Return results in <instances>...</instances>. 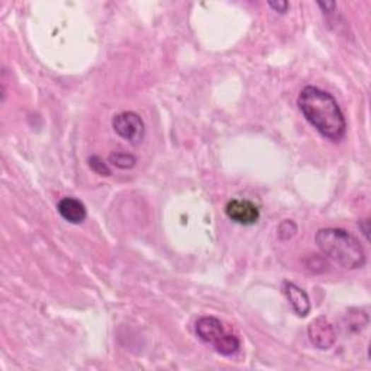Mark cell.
<instances>
[{
	"label": "cell",
	"mask_w": 371,
	"mask_h": 371,
	"mask_svg": "<svg viewBox=\"0 0 371 371\" xmlns=\"http://www.w3.org/2000/svg\"><path fill=\"white\" fill-rule=\"evenodd\" d=\"M298 106L306 121L324 138L338 142L346 136V117L331 93L317 86H306L299 93Z\"/></svg>",
	"instance_id": "cell-1"
},
{
	"label": "cell",
	"mask_w": 371,
	"mask_h": 371,
	"mask_svg": "<svg viewBox=\"0 0 371 371\" xmlns=\"http://www.w3.org/2000/svg\"><path fill=\"white\" fill-rule=\"evenodd\" d=\"M315 242L322 254L342 269H361L367 261L360 241L341 228H322L315 235Z\"/></svg>",
	"instance_id": "cell-2"
},
{
	"label": "cell",
	"mask_w": 371,
	"mask_h": 371,
	"mask_svg": "<svg viewBox=\"0 0 371 371\" xmlns=\"http://www.w3.org/2000/svg\"><path fill=\"white\" fill-rule=\"evenodd\" d=\"M194 328L196 335L220 355L232 357L241 348V341L238 335L234 334L230 328H226L225 324L215 317L199 318Z\"/></svg>",
	"instance_id": "cell-3"
},
{
	"label": "cell",
	"mask_w": 371,
	"mask_h": 371,
	"mask_svg": "<svg viewBox=\"0 0 371 371\" xmlns=\"http://www.w3.org/2000/svg\"><path fill=\"white\" fill-rule=\"evenodd\" d=\"M112 126L122 139L132 146H139L146 136V124L135 112H122L113 117Z\"/></svg>",
	"instance_id": "cell-4"
},
{
	"label": "cell",
	"mask_w": 371,
	"mask_h": 371,
	"mask_svg": "<svg viewBox=\"0 0 371 371\" xmlns=\"http://www.w3.org/2000/svg\"><path fill=\"white\" fill-rule=\"evenodd\" d=\"M225 213L232 222L244 226L255 225L261 216L259 206L248 199H232L226 204Z\"/></svg>",
	"instance_id": "cell-5"
},
{
	"label": "cell",
	"mask_w": 371,
	"mask_h": 371,
	"mask_svg": "<svg viewBox=\"0 0 371 371\" xmlns=\"http://www.w3.org/2000/svg\"><path fill=\"white\" fill-rule=\"evenodd\" d=\"M307 335L318 350H329L336 342V331L334 325L324 317L313 319L307 326Z\"/></svg>",
	"instance_id": "cell-6"
},
{
	"label": "cell",
	"mask_w": 371,
	"mask_h": 371,
	"mask_svg": "<svg viewBox=\"0 0 371 371\" xmlns=\"http://www.w3.org/2000/svg\"><path fill=\"white\" fill-rule=\"evenodd\" d=\"M283 292H284V295H286L289 303L292 305L293 310L298 313L299 317L305 318L309 315V312L312 309L310 299L302 288H299L298 284H295V283L284 281L283 283Z\"/></svg>",
	"instance_id": "cell-7"
},
{
	"label": "cell",
	"mask_w": 371,
	"mask_h": 371,
	"mask_svg": "<svg viewBox=\"0 0 371 371\" xmlns=\"http://www.w3.org/2000/svg\"><path fill=\"white\" fill-rule=\"evenodd\" d=\"M57 211L64 220L74 225L84 222L88 218V209L76 197H63L57 205Z\"/></svg>",
	"instance_id": "cell-8"
},
{
	"label": "cell",
	"mask_w": 371,
	"mask_h": 371,
	"mask_svg": "<svg viewBox=\"0 0 371 371\" xmlns=\"http://www.w3.org/2000/svg\"><path fill=\"white\" fill-rule=\"evenodd\" d=\"M109 163L121 170H131L136 165V157L128 153H112L109 155Z\"/></svg>",
	"instance_id": "cell-9"
},
{
	"label": "cell",
	"mask_w": 371,
	"mask_h": 371,
	"mask_svg": "<svg viewBox=\"0 0 371 371\" xmlns=\"http://www.w3.org/2000/svg\"><path fill=\"white\" fill-rule=\"evenodd\" d=\"M296 232H298V225L290 219L283 220L277 228V235H278V240L281 241L292 240L296 235Z\"/></svg>",
	"instance_id": "cell-10"
},
{
	"label": "cell",
	"mask_w": 371,
	"mask_h": 371,
	"mask_svg": "<svg viewBox=\"0 0 371 371\" xmlns=\"http://www.w3.org/2000/svg\"><path fill=\"white\" fill-rule=\"evenodd\" d=\"M89 165L90 168L95 171L96 175L103 176V177H109L112 175V170L109 168V165L99 157V155H93L89 158Z\"/></svg>",
	"instance_id": "cell-11"
},
{
	"label": "cell",
	"mask_w": 371,
	"mask_h": 371,
	"mask_svg": "<svg viewBox=\"0 0 371 371\" xmlns=\"http://www.w3.org/2000/svg\"><path fill=\"white\" fill-rule=\"evenodd\" d=\"M269 6L278 13H286L290 5L289 2H284V0H278V2H269Z\"/></svg>",
	"instance_id": "cell-12"
},
{
	"label": "cell",
	"mask_w": 371,
	"mask_h": 371,
	"mask_svg": "<svg viewBox=\"0 0 371 371\" xmlns=\"http://www.w3.org/2000/svg\"><path fill=\"white\" fill-rule=\"evenodd\" d=\"M318 6L326 13H331V12H334L336 9V4H334V2H325V4L324 2H318Z\"/></svg>",
	"instance_id": "cell-13"
},
{
	"label": "cell",
	"mask_w": 371,
	"mask_h": 371,
	"mask_svg": "<svg viewBox=\"0 0 371 371\" xmlns=\"http://www.w3.org/2000/svg\"><path fill=\"white\" fill-rule=\"evenodd\" d=\"M363 223H364V226H363V234L365 235V238L368 240V219H364V220H361Z\"/></svg>",
	"instance_id": "cell-14"
}]
</instances>
